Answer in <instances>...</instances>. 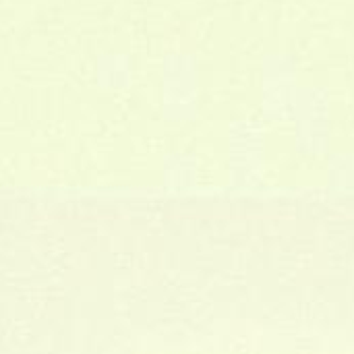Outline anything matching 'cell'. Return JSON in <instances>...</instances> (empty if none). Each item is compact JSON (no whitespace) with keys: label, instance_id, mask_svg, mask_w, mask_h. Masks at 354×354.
Instances as JSON below:
<instances>
[{"label":"cell","instance_id":"5","mask_svg":"<svg viewBox=\"0 0 354 354\" xmlns=\"http://www.w3.org/2000/svg\"><path fill=\"white\" fill-rule=\"evenodd\" d=\"M297 87H263L261 89V112L272 120L295 118Z\"/></svg>","mask_w":354,"mask_h":354},{"label":"cell","instance_id":"4","mask_svg":"<svg viewBox=\"0 0 354 354\" xmlns=\"http://www.w3.org/2000/svg\"><path fill=\"white\" fill-rule=\"evenodd\" d=\"M133 79V64L122 54H104L95 62V81L104 89H122Z\"/></svg>","mask_w":354,"mask_h":354},{"label":"cell","instance_id":"2","mask_svg":"<svg viewBox=\"0 0 354 354\" xmlns=\"http://www.w3.org/2000/svg\"><path fill=\"white\" fill-rule=\"evenodd\" d=\"M299 62L290 52H268L259 62V89L263 87H297Z\"/></svg>","mask_w":354,"mask_h":354},{"label":"cell","instance_id":"3","mask_svg":"<svg viewBox=\"0 0 354 354\" xmlns=\"http://www.w3.org/2000/svg\"><path fill=\"white\" fill-rule=\"evenodd\" d=\"M332 108V97L324 85H299L295 102V118L324 120Z\"/></svg>","mask_w":354,"mask_h":354},{"label":"cell","instance_id":"1","mask_svg":"<svg viewBox=\"0 0 354 354\" xmlns=\"http://www.w3.org/2000/svg\"><path fill=\"white\" fill-rule=\"evenodd\" d=\"M164 100H168L178 112L193 110L199 91V62L191 52H172L162 62Z\"/></svg>","mask_w":354,"mask_h":354}]
</instances>
